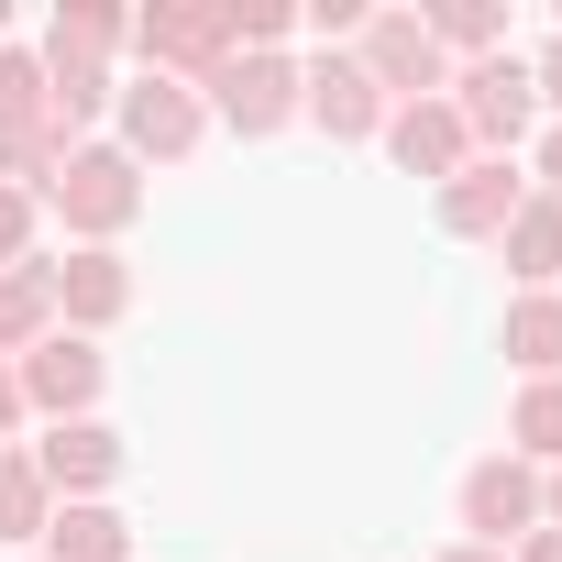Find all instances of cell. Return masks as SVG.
<instances>
[{"label":"cell","instance_id":"cell-1","mask_svg":"<svg viewBox=\"0 0 562 562\" xmlns=\"http://www.w3.org/2000/svg\"><path fill=\"white\" fill-rule=\"evenodd\" d=\"M45 210H56V221H67L78 243H122V232L144 221V166H133L122 144H78V155L56 166Z\"/></svg>","mask_w":562,"mask_h":562},{"label":"cell","instance_id":"cell-2","mask_svg":"<svg viewBox=\"0 0 562 562\" xmlns=\"http://www.w3.org/2000/svg\"><path fill=\"white\" fill-rule=\"evenodd\" d=\"M452 111H463V144H474V155H518V144H529V122H540L529 56H518V45H496V56L452 67Z\"/></svg>","mask_w":562,"mask_h":562},{"label":"cell","instance_id":"cell-3","mask_svg":"<svg viewBox=\"0 0 562 562\" xmlns=\"http://www.w3.org/2000/svg\"><path fill=\"white\" fill-rule=\"evenodd\" d=\"M133 56H144V78L210 89V78L232 67V23H221V0H155V12H133Z\"/></svg>","mask_w":562,"mask_h":562},{"label":"cell","instance_id":"cell-4","mask_svg":"<svg viewBox=\"0 0 562 562\" xmlns=\"http://www.w3.org/2000/svg\"><path fill=\"white\" fill-rule=\"evenodd\" d=\"M111 122H122V155H133V166H188L199 133H210V100L177 89V78H122Z\"/></svg>","mask_w":562,"mask_h":562},{"label":"cell","instance_id":"cell-5","mask_svg":"<svg viewBox=\"0 0 562 562\" xmlns=\"http://www.w3.org/2000/svg\"><path fill=\"white\" fill-rule=\"evenodd\" d=\"M353 67L386 89V111H397V100H441V89H452V56L430 45V23H419V12H364Z\"/></svg>","mask_w":562,"mask_h":562},{"label":"cell","instance_id":"cell-6","mask_svg":"<svg viewBox=\"0 0 562 562\" xmlns=\"http://www.w3.org/2000/svg\"><path fill=\"white\" fill-rule=\"evenodd\" d=\"M529 529H540V463L485 452V463L463 474V540H474V551H518Z\"/></svg>","mask_w":562,"mask_h":562},{"label":"cell","instance_id":"cell-7","mask_svg":"<svg viewBox=\"0 0 562 562\" xmlns=\"http://www.w3.org/2000/svg\"><path fill=\"white\" fill-rule=\"evenodd\" d=\"M12 375H23V419H45V430H56V419H89V408H100L111 353H100V342H78V331H56V342H34Z\"/></svg>","mask_w":562,"mask_h":562},{"label":"cell","instance_id":"cell-8","mask_svg":"<svg viewBox=\"0 0 562 562\" xmlns=\"http://www.w3.org/2000/svg\"><path fill=\"white\" fill-rule=\"evenodd\" d=\"M199 100H210V122H232L243 144H265V133L299 122V67H288V56H232Z\"/></svg>","mask_w":562,"mask_h":562},{"label":"cell","instance_id":"cell-9","mask_svg":"<svg viewBox=\"0 0 562 562\" xmlns=\"http://www.w3.org/2000/svg\"><path fill=\"white\" fill-rule=\"evenodd\" d=\"M299 122H321L331 144H375V133H386V89H375L353 56H310V67H299Z\"/></svg>","mask_w":562,"mask_h":562},{"label":"cell","instance_id":"cell-10","mask_svg":"<svg viewBox=\"0 0 562 562\" xmlns=\"http://www.w3.org/2000/svg\"><path fill=\"white\" fill-rule=\"evenodd\" d=\"M56 276V331H78V342H100L122 310H133V265L111 254V243H78L67 265H45Z\"/></svg>","mask_w":562,"mask_h":562},{"label":"cell","instance_id":"cell-11","mask_svg":"<svg viewBox=\"0 0 562 562\" xmlns=\"http://www.w3.org/2000/svg\"><path fill=\"white\" fill-rule=\"evenodd\" d=\"M375 144H386V155H397L408 177H430V188L474 166V144H463V111H452V89H441V100H397Z\"/></svg>","mask_w":562,"mask_h":562},{"label":"cell","instance_id":"cell-12","mask_svg":"<svg viewBox=\"0 0 562 562\" xmlns=\"http://www.w3.org/2000/svg\"><path fill=\"white\" fill-rule=\"evenodd\" d=\"M518 199H529L518 155H474L463 177H441V232H452V243H496V232L518 221Z\"/></svg>","mask_w":562,"mask_h":562},{"label":"cell","instance_id":"cell-13","mask_svg":"<svg viewBox=\"0 0 562 562\" xmlns=\"http://www.w3.org/2000/svg\"><path fill=\"white\" fill-rule=\"evenodd\" d=\"M34 474H45L56 507H78V496H100V485L122 474V430H111V419H56V430L34 441Z\"/></svg>","mask_w":562,"mask_h":562},{"label":"cell","instance_id":"cell-14","mask_svg":"<svg viewBox=\"0 0 562 562\" xmlns=\"http://www.w3.org/2000/svg\"><path fill=\"white\" fill-rule=\"evenodd\" d=\"M45 56L56 67H111V56H133V12H122V0H56Z\"/></svg>","mask_w":562,"mask_h":562},{"label":"cell","instance_id":"cell-15","mask_svg":"<svg viewBox=\"0 0 562 562\" xmlns=\"http://www.w3.org/2000/svg\"><path fill=\"white\" fill-rule=\"evenodd\" d=\"M34 562H133V529H122V507L78 496V507L45 518V551H34Z\"/></svg>","mask_w":562,"mask_h":562},{"label":"cell","instance_id":"cell-16","mask_svg":"<svg viewBox=\"0 0 562 562\" xmlns=\"http://www.w3.org/2000/svg\"><path fill=\"white\" fill-rule=\"evenodd\" d=\"M34 342H56V276L12 265V276H0V364H23Z\"/></svg>","mask_w":562,"mask_h":562},{"label":"cell","instance_id":"cell-17","mask_svg":"<svg viewBox=\"0 0 562 562\" xmlns=\"http://www.w3.org/2000/svg\"><path fill=\"white\" fill-rule=\"evenodd\" d=\"M496 254H507V276H518V288H551V276H562V199H518V221L496 232Z\"/></svg>","mask_w":562,"mask_h":562},{"label":"cell","instance_id":"cell-18","mask_svg":"<svg viewBox=\"0 0 562 562\" xmlns=\"http://www.w3.org/2000/svg\"><path fill=\"white\" fill-rule=\"evenodd\" d=\"M507 364H518V386L562 375V288H518L507 299Z\"/></svg>","mask_w":562,"mask_h":562},{"label":"cell","instance_id":"cell-19","mask_svg":"<svg viewBox=\"0 0 562 562\" xmlns=\"http://www.w3.org/2000/svg\"><path fill=\"white\" fill-rule=\"evenodd\" d=\"M507 452L540 463V474L562 463V375H529V386H518V408H507Z\"/></svg>","mask_w":562,"mask_h":562},{"label":"cell","instance_id":"cell-20","mask_svg":"<svg viewBox=\"0 0 562 562\" xmlns=\"http://www.w3.org/2000/svg\"><path fill=\"white\" fill-rule=\"evenodd\" d=\"M45 518H56V496H45L34 452H23V441H0V540H45Z\"/></svg>","mask_w":562,"mask_h":562},{"label":"cell","instance_id":"cell-21","mask_svg":"<svg viewBox=\"0 0 562 562\" xmlns=\"http://www.w3.org/2000/svg\"><path fill=\"white\" fill-rule=\"evenodd\" d=\"M419 23H430V45H441L452 67H474V56L507 45V12H496V0H441V12H419Z\"/></svg>","mask_w":562,"mask_h":562},{"label":"cell","instance_id":"cell-22","mask_svg":"<svg viewBox=\"0 0 562 562\" xmlns=\"http://www.w3.org/2000/svg\"><path fill=\"white\" fill-rule=\"evenodd\" d=\"M45 122V56L34 45H0V144Z\"/></svg>","mask_w":562,"mask_h":562},{"label":"cell","instance_id":"cell-23","mask_svg":"<svg viewBox=\"0 0 562 562\" xmlns=\"http://www.w3.org/2000/svg\"><path fill=\"white\" fill-rule=\"evenodd\" d=\"M12 265H34V199L0 188V276H12Z\"/></svg>","mask_w":562,"mask_h":562},{"label":"cell","instance_id":"cell-24","mask_svg":"<svg viewBox=\"0 0 562 562\" xmlns=\"http://www.w3.org/2000/svg\"><path fill=\"white\" fill-rule=\"evenodd\" d=\"M529 89H540V111H551V122H562V34H551V45H540V56H529Z\"/></svg>","mask_w":562,"mask_h":562},{"label":"cell","instance_id":"cell-25","mask_svg":"<svg viewBox=\"0 0 562 562\" xmlns=\"http://www.w3.org/2000/svg\"><path fill=\"white\" fill-rule=\"evenodd\" d=\"M529 188H540V199H562V122L540 133V177H529Z\"/></svg>","mask_w":562,"mask_h":562},{"label":"cell","instance_id":"cell-26","mask_svg":"<svg viewBox=\"0 0 562 562\" xmlns=\"http://www.w3.org/2000/svg\"><path fill=\"white\" fill-rule=\"evenodd\" d=\"M507 562H562V529H551V518H540V529H529V540H518V551H507Z\"/></svg>","mask_w":562,"mask_h":562},{"label":"cell","instance_id":"cell-27","mask_svg":"<svg viewBox=\"0 0 562 562\" xmlns=\"http://www.w3.org/2000/svg\"><path fill=\"white\" fill-rule=\"evenodd\" d=\"M12 430H23V375L0 364V441H12Z\"/></svg>","mask_w":562,"mask_h":562},{"label":"cell","instance_id":"cell-28","mask_svg":"<svg viewBox=\"0 0 562 562\" xmlns=\"http://www.w3.org/2000/svg\"><path fill=\"white\" fill-rule=\"evenodd\" d=\"M540 518H551V529H562V463H551V474H540Z\"/></svg>","mask_w":562,"mask_h":562},{"label":"cell","instance_id":"cell-29","mask_svg":"<svg viewBox=\"0 0 562 562\" xmlns=\"http://www.w3.org/2000/svg\"><path fill=\"white\" fill-rule=\"evenodd\" d=\"M430 562H507V551H474V540H452V551H430Z\"/></svg>","mask_w":562,"mask_h":562},{"label":"cell","instance_id":"cell-30","mask_svg":"<svg viewBox=\"0 0 562 562\" xmlns=\"http://www.w3.org/2000/svg\"><path fill=\"white\" fill-rule=\"evenodd\" d=\"M0 45H12V12H0Z\"/></svg>","mask_w":562,"mask_h":562}]
</instances>
